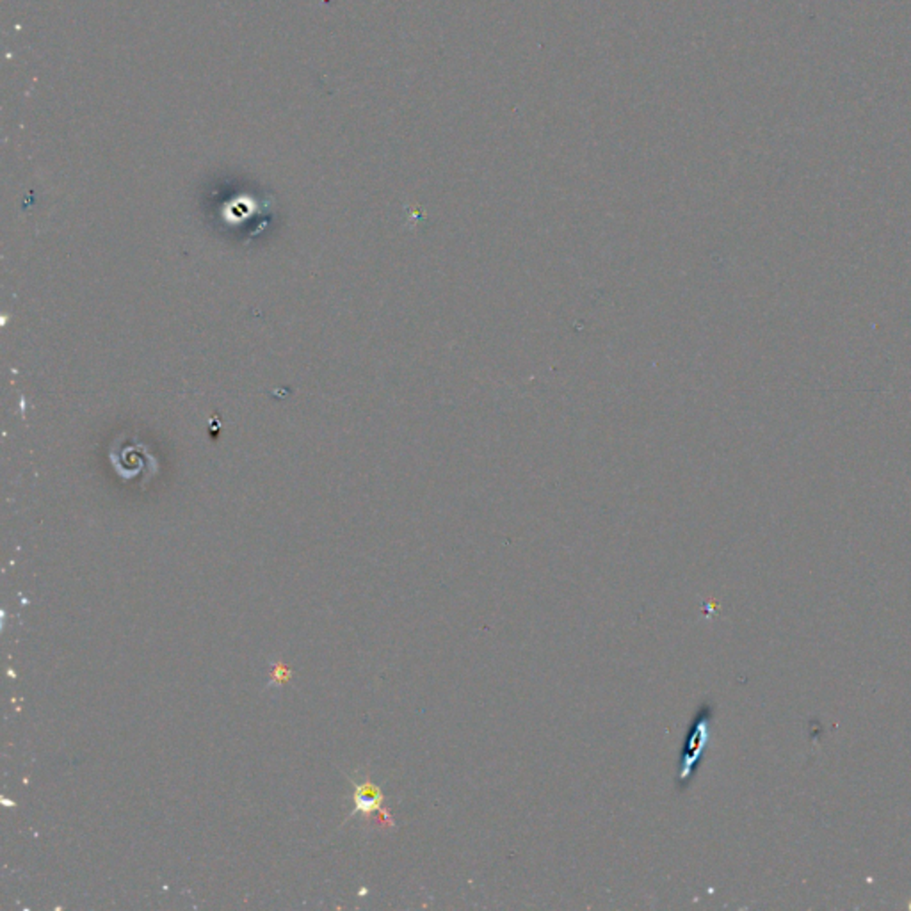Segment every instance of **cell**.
Segmentation results:
<instances>
[{"instance_id": "cell-1", "label": "cell", "mask_w": 911, "mask_h": 911, "mask_svg": "<svg viewBox=\"0 0 911 911\" xmlns=\"http://www.w3.org/2000/svg\"><path fill=\"white\" fill-rule=\"evenodd\" d=\"M712 720H714V707L710 703H701L700 709L696 710V716L689 723L685 742H683L681 771L675 779L679 792L687 790L691 781L698 773L703 751L707 749L709 740H710Z\"/></svg>"}, {"instance_id": "cell-2", "label": "cell", "mask_w": 911, "mask_h": 911, "mask_svg": "<svg viewBox=\"0 0 911 911\" xmlns=\"http://www.w3.org/2000/svg\"><path fill=\"white\" fill-rule=\"evenodd\" d=\"M381 805H383V794L372 781L365 779L357 785V790H355L357 810L367 818L376 816L377 824H381V826L394 828V819L390 818V814L387 810H383Z\"/></svg>"}]
</instances>
